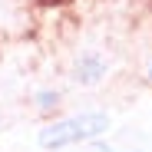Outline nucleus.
Segmentation results:
<instances>
[{
	"label": "nucleus",
	"instance_id": "nucleus-1",
	"mask_svg": "<svg viewBox=\"0 0 152 152\" xmlns=\"http://www.w3.org/2000/svg\"><path fill=\"white\" fill-rule=\"evenodd\" d=\"M109 119L103 113H83V116H69L63 122H53L50 129L40 132V145L46 149H63V145H73V142H86V139H96L99 132H106Z\"/></svg>",
	"mask_w": 152,
	"mask_h": 152
},
{
	"label": "nucleus",
	"instance_id": "nucleus-2",
	"mask_svg": "<svg viewBox=\"0 0 152 152\" xmlns=\"http://www.w3.org/2000/svg\"><path fill=\"white\" fill-rule=\"evenodd\" d=\"M149 80H152V69H149Z\"/></svg>",
	"mask_w": 152,
	"mask_h": 152
}]
</instances>
